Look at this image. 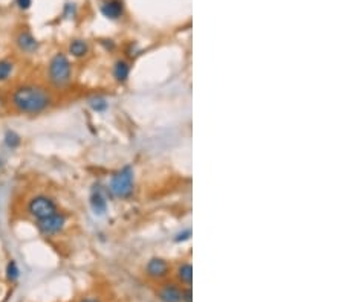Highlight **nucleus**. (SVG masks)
Masks as SVG:
<instances>
[{
  "label": "nucleus",
  "instance_id": "obj_1",
  "mask_svg": "<svg viewBox=\"0 0 344 302\" xmlns=\"http://www.w3.org/2000/svg\"><path fill=\"white\" fill-rule=\"evenodd\" d=\"M52 103L49 92L40 86L23 84L18 86L11 95V104L18 113L38 115L45 112Z\"/></svg>",
  "mask_w": 344,
  "mask_h": 302
},
{
  "label": "nucleus",
  "instance_id": "obj_2",
  "mask_svg": "<svg viewBox=\"0 0 344 302\" xmlns=\"http://www.w3.org/2000/svg\"><path fill=\"white\" fill-rule=\"evenodd\" d=\"M71 76H72V66H71L69 58L62 52L55 54L51 58L49 66H48V79H49V83L54 87H58V89L65 87L71 81Z\"/></svg>",
  "mask_w": 344,
  "mask_h": 302
},
{
  "label": "nucleus",
  "instance_id": "obj_3",
  "mask_svg": "<svg viewBox=\"0 0 344 302\" xmlns=\"http://www.w3.org/2000/svg\"><path fill=\"white\" fill-rule=\"evenodd\" d=\"M110 192L118 198H129L133 194V170L124 167L110 179Z\"/></svg>",
  "mask_w": 344,
  "mask_h": 302
},
{
  "label": "nucleus",
  "instance_id": "obj_4",
  "mask_svg": "<svg viewBox=\"0 0 344 302\" xmlns=\"http://www.w3.org/2000/svg\"><path fill=\"white\" fill-rule=\"evenodd\" d=\"M26 211H28V214H29L32 218H35V221H37V220H42V218H46V217L52 215L54 212L58 211V208H57L55 200H52V198L48 197V195L40 194V195L32 197V198L28 201Z\"/></svg>",
  "mask_w": 344,
  "mask_h": 302
},
{
  "label": "nucleus",
  "instance_id": "obj_5",
  "mask_svg": "<svg viewBox=\"0 0 344 302\" xmlns=\"http://www.w3.org/2000/svg\"><path fill=\"white\" fill-rule=\"evenodd\" d=\"M66 221H68V217L63 214V212H54L52 215L46 217V218H42V220H37L35 221V226L38 229V232L45 235V237H52V235H57L60 234L65 226H66Z\"/></svg>",
  "mask_w": 344,
  "mask_h": 302
},
{
  "label": "nucleus",
  "instance_id": "obj_6",
  "mask_svg": "<svg viewBox=\"0 0 344 302\" xmlns=\"http://www.w3.org/2000/svg\"><path fill=\"white\" fill-rule=\"evenodd\" d=\"M146 272L150 278L153 279H161V278H166L170 272V266L166 259L163 258H152L147 266H146Z\"/></svg>",
  "mask_w": 344,
  "mask_h": 302
},
{
  "label": "nucleus",
  "instance_id": "obj_7",
  "mask_svg": "<svg viewBox=\"0 0 344 302\" xmlns=\"http://www.w3.org/2000/svg\"><path fill=\"white\" fill-rule=\"evenodd\" d=\"M89 201H90V208H92L95 215H103L107 211V200H106V195H104V192L99 185H96L92 189Z\"/></svg>",
  "mask_w": 344,
  "mask_h": 302
},
{
  "label": "nucleus",
  "instance_id": "obj_8",
  "mask_svg": "<svg viewBox=\"0 0 344 302\" xmlns=\"http://www.w3.org/2000/svg\"><path fill=\"white\" fill-rule=\"evenodd\" d=\"M101 12H103L104 17L110 20H118L124 14L123 0H106V2L101 5Z\"/></svg>",
  "mask_w": 344,
  "mask_h": 302
},
{
  "label": "nucleus",
  "instance_id": "obj_9",
  "mask_svg": "<svg viewBox=\"0 0 344 302\" xmlns=\"http://www.w3.org/2000/svg\"><path fill=\"white\" fill-rule=\"evenodd\" d=\"M17 46L25 54H32L38 49V42L29 31H23L17 37Z\"/></svg>",
  "mask_w": 344,
  "mask_h": 302
},
{
  "label": "nucleus",
  "instance_id": "obj_10",
  "mask_svg": "<svg viewBox=\"0 0 344 302\" xmlns=\"http://www.w3.org/2000/svg\"><path fill=\"white\" fill-rule=\"evenodd\" d=\"M159 299L163 302H182V290L176 284H164L159 290Z\"/></svg>",
  "mask_w": 344,
  "mask_h": 302
},
{
  "label": "nucleus",
  "instance_id": "obj_11",
  "mask_svg": "<svg viewBox=\"0 0 344 302\" xmlns=\"http://www.w3.org/2000/svg\"><path fill=\"white\" fill-rule=\"evenodd\" d=\"M130 75V66L124 60H118L113 66V76L118 83H126Z\"/></svg>",
  "mask_w": 344,
  "mask_h": 302
},
{
  "label": "nucleus",
  "instance_id": "obj_12",
  "mask_svg": "<svg viewBox=\"0 0 344 302\" xmlns=\"http://www.w3.org/2000/svg\"><path fill=\"white\" fill-rule=\"evenodd\" d=\"M177 279L180 281L182 284L190 287L193 283V267L188 263H184L177 267Z\"/></svg>",
  "mask_w": 344,
  "mask_h": 302
},
{
  "label": "nucleus",
  "instance_id": "obj_13",
  "mask_svg": "<svg viewBox=\"0 0 344 302\" xmlns=\"http://www.w3.org/2000/svg\"><path fill=\"white\" fill-rule=\"evenodd\" d=\"M89 52V46L85 40H74L69 45V54L75 58H83Z\"/></svg>",
  "mask_w": 344,
  "mask_h": 302
},
{
  "label": "nucleus",
  "instance_id": "obj_14",
  "mask_svg": "<svg viewBox=\"0 0 344 302\" xmlns=\"http://www.w3.org/2000/svg\"><path fill=\"white\" fill-rule=\"evenodd\" d=\"M14 72V63L11 60H0V83H5Z\"/></svg>",
  "mask_w": 344,
  "mask_h": 302
},
{
  "label": "nucleus",
  "instance_id": "obj_15",
  "mask_svg": "<svg viewBox=\"0 0 344 302\" xmlns=\"http://www.w3.org/2000/svg\"><path fill=\"white\" fill-rule=\"evenodd\" d=\"M3 142H5V145H6L8 148L15 150V148H18V147H20V144H22V137H20L15 131L9 130V131H6V133H5V139H3Z\"/></svg>",
  "mask_w": 344,
  "mask_h": 302
},
{
  "label": "nucleus",
  "instance_id": "obj_16",
  "mask_svg": "<svg viewBox=\"0 0 344 302\" xmlns=\"http://www.w3.org/2000/svg\"><path fill=\"white\" fill-rule=\"evenodd\" d=\"M20 276V269L17 266V263L14 259H11L9 263L6 264V279L11 281V283H15Z\"/></svg>",
  "mask_w": 344,
  "mask_h": 302
},
{
  "label": "nucleus",
  "instance_id": "obj_17",
  "mask_svg": "<svg viewBox=\"0 0 344 302\" xmlns=\"http://www.w3.org/2000/svg\"><path fill=\"white\" fill-rule=\"evenodd\" d=\"M90 106L95 112H104L107 109V103L104 99H95L90 103Z\"/></svg>",
  "mask_w": 344,
  "mask_h": 302
},
{
  "label": "nucleus",
  "instance_id": "obj_18",
  "mask_svg": "<svg viewBox=\"0 0 344 302\" xmlns=\"http://www.w3.org/2000/svg\"><path fill=\"white\" fill-rule=\"evenodd\" d=\"M190 237H191V231H190V229H185V231H182V232H179V234L176 235L174 241H176V243H180V241L190 240Z\"/></svg>",
  "mask_w": 344,
  "mask_h": 302
},
{
  "label": "nucleus",
  "instance_id": "obj_19",
  "mask_svg": "<svg viewBox=\"0 0 344 302\" xmlns=\"http://www.w3.org/2000/svg\"><path fill=\"white\" fill-rule=\"evenodd\" d=\"M193 293H191V287H187L182 290V302H193Z\"/></svg>",
  "mask_w": 344,
  "mask_h": 302
},
{
  "label": "nucleus",
  "instance_id": "obj_20",
  "mask_svg": "<svg viewBox=\"0 0 344 302\" xmlns=\"http://www.w3.org/2000/svg\"><path fill=\"white\" fill-rule=\"evenodd\" d=\"M15 3L20 9H29L32 5V0H15Z\"/></svg>",
  "mask_w": 344,
  "mask_h": 302
},
{
  "label": "nucleus",
  "instance_id": "obj_21",
  "mask_svg": "<svg viewBox=\"0 0 344 302\" xmlns=\"http://www.w3.org/2000/svg\"><path fill=\"white\" fill-rule=\"evenodd\" d=\"M82 302H99V301H98L96 298H92V296H89V298H85Z\"/></svg>",
  "mask_w": 344,
  "mask_h": 302
},
{
  "label": "nucleus",
  "instance_id": "obj_22",
  "mask_svg": "<svg viewBox=\"0 0 344 302\" xmlns=\"http://www.w3.org/2000/svg\"><path fill=\"white\" fill-rule=\"evenodd\" d=\"M0 167H2V159H0Z\"/></svg>",
  "mask_w": 344,
  "mask_h": 302
}]
</instances>
